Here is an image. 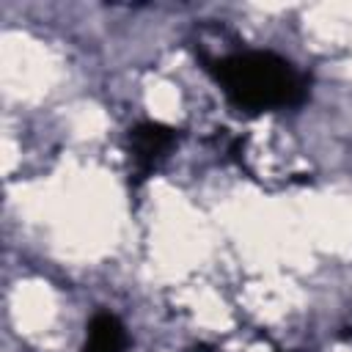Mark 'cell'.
Instances as JSON below:
<instances>
[{"mask_svg": "<svg viewBox=\"0 0 352 352\" xmlns=\"http://www.w3.org/2000/svg\"><path fill=\"white\" fill-rule=\"evenodd\" d=\"M204 69L242 113L300 107L308 99V77L272 50H239L223 58L204 55Z\"/></svg>", "mask_w": 352, "mask_h": 352, "instance_id": "6da1fadb", "label": "cell"}, {"mask_svg": "<svg viewBox=\"0 0 352 352\" xmlns=\"http://www.w3.org/2000/svg\"><path fill=\"white\" fill-rule=\"evenodd\" d=\"M179 140V129L162 121H138L129 126V157H132V187L138 190L170 154Z\"/></svg>", "mask_w": 352, "mask_h": 352, "instance_id": "7a4b0ae2", "label": "cell"}, {"mask_svg": "<svg viewBox=\"0 0 352 352\" xmlns=\"http://www.w3.org/2000/svg\"><path fill=\"white\" fill-rule=\"evenodd\" d=\"M126 344V327L113 311H96L88 319L82 352H124Z\"/></svg>", "mask_w": 352, "mask_h": 352, "instance_id": "3957f363", "label": "cell"}]
</instances>
